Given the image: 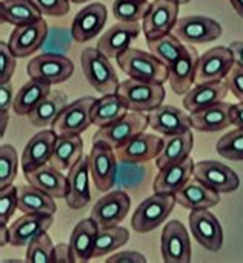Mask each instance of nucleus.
I'll return each mask as SVG.
<instances>
[{
    "instance_id": "1",
    "label": "nucleus",
    "mask_w": 243,
    "mask_h": 263,
    "mask_svg": "<svg viewBox=\"0 0 243 263\" xmlns=\"http://www.w3.org/2000/svg\"><path fill=\"white\" fill-rule=\"evenodd\" d=\"M116 60L119 68L129 76V79L160 85L170 79V66L157 59L153 52L142 51L139 48H128Z\"/></svg>"
},
{
    "instance_id": "2",
    "label": "nucleus",
    "mask_w": 243,
    "mask_h": 263,
    "mask_svg": "<svg viewBox=\"0 0 243 263\" xmlns=\"http://www.w3.org/2000/svg\"><path fill=\"white\" fill-rule=\"evenodd\" d=\"M82 71L88 83L102 96L116 94L119 89V79L109 59L97 48H85L80 54Z\"/></svg>"
},
{
    "instance_id": "3",
    "label": "nucleus",
    "mask_w": 243,
    "mask_h": 263,
    "mask_svg": "<svg viewBox=\"0 0 243 263\" xmlns=\"http://www.w3.org/2000/svg\"><path fill=\"white\" fill-rule=\"evenodd\" d=\"M117 94L125 102L128 109L136 112H149L159 108L166 96L163 85L136 79H126L120 82Z\"/></svg>"
},
{
    "instance_id": "4",
    "label": "nucleus",
    "mask_w": 243,
    "mask_h": 263,
    "mask_svg": "<svg viewBox=\"0 0 243 263\" xmlns=\"http://www.w3.org/2000/svg\"><path fill=\"white\" fill-rule=\"evenodd\" d=\"M146 128H149L148 114L131 111L117 122L99 128L92 137V143L102 142L111 146L113 149H119L139 134L145 133Z\"/></svg>"
},
{
    "instance_id": "5",
    "label": "nucleus",
    "mask_w": 243,
    "mask_h": 263,
    "mask_svg": "<svg viewBox=\"0 0 243 263\" xmlns=\"http://www.w3.org/2000/svg\"><path fill=\"white\" fill-rule=\"evenodd\" d=\"M177 200L174 194H157L146 197L134 211L131 227L136 233L145 234L159 228L173 213Z\"/></svg>"
},
{
    "instance_id": "6",
    "label": "nucleus",
    "mask_w": 243,
    "mask_h": 263,
    "mask_svg": "<svg viewBox=\"0 0 243 263\" xmlns=\"http://www.w3.org/2000/svg\"><path fill=\"white\" fill-rule=\"evenodd\" d=\"M26 72L31 79L52 86L66 82L74 74V63L65 55L45 52L29 60Z\"/></svg>"
},
{
    "instance_id": "7",
    "label": "nucleus",
    "mask_w": 243,
    "mask_h": 263,
    "mask_svg": "<svg viewBox=\"0 0 243 263\" xmlns=\"http://www.w3.org/2000/svg\"><path fill=\"white\" fill-rule=\"evenodd\" d=\"M89 162V173L94 182V186L102 191L108 193L117 180V156L116 149L108 146L106 143H92L91 153L88 156Z\"/></svg>"
},
{
    "instance_id": "8",
    "label": "nucleus",
    "mask_w": 243,
    "mask_h": 263,
    "mask_svg": "<svg viewBox=\"0 0 243 263\" xmlns=\"http://www.w3.org/2000/svg\"><path fill=\"white\" fill-rule=\"evenodd\" d=\"M96 103V99L91 96L80 97L74 102H71L62 114L57 117V120L51 125L52 129L60 134H74L80 136L92 125V106Z\"/></svg>"
},
{
    "instance_id": "9",
    "label": "nucleus",
    "mask_w": 243,
    "mask_h": 263,
    "mask_svg": "<svg viewBox=\"0 0 243 263\" xmlns=\"http://www.w3.org/2000/svg\"><path fill=\"white\" fill-rule=\"evenodd\" d=\"M173 34L188 45L210 43L222 35V26L217 20L205 15H188L179 18Z\"/></svg>"
},
{
    "instance_id": "10",
    "label": "nucleus",
    "mask_w": 243,
    "mask_h": 263,
    "mask_svg": "<svg viewBox=\"0 0 243 263\" xmlns=\"http://www.w3.org/2000/svg\"><path fill=\"white\" fill-rule=\"evenodd\" d=\"M234 65H236V59L231 48L227 46L211 48L199 57L196 83L225 80Z\"/></svg>"
},
{
    "instance_id": "11",
    "label": "nucleus",
    "mask_w": 243,
    "mask_h": 263,
    "mask_svg": "<svg viewBox=\"0 0 243 263\" xmlns=\"http://www.w3.org/2000/svg\"><path fill=\"white\" fill-rule=\"evenodd\" d=\"M160 250L163 262L188 263L191 262V239L179 220H170L162 231Z\"/></svg>"
},
{
    "instance_id": "12",
    "label": "nucleus",
    "mask_w": 243,
    "mask_h": 263,
    "mask_svg": "<svg viewBox=\"0 0 243 263\" xmlns=\"http://www.w3.org/2000/svg\"><path fill=\"white\" fill-rule=\"evenodd\" d=\"M194 179L217 193H233L239 190L240 179L234 170L216 160H202L194 165Z\"/></svg>"
},
{
    "instance_id": "13",
    "label": "nucleus",
    "mask_w": 243,
    "mask_h": 263,
    "mask_svg": "<svg viewBox=\"0 0 243 263\" xmlns=\"http://www.w3.org/2000/svg\"><path fill=\"white\" fill-rule=\"evenodd\" d=\"M48 37V23L42 17L37 22L15 26L8 39V45L17 59H25L32 55L42 48Z\"/></svg>"
},
{
    "instance_id": "14",
    "label": "nucleus",
    "mask_w": 243,
    "mask_h": 263,
    "mask_svg": "<svg viewBox=\"0 0 243 263\" xmlns=\"http://www.w3.org/2000/svg\"><path fill=\"white\" fill-rule=\"evenodd\" d=\"M179 8L180 5L171 0H156L151 3V8L142 25L146 40L171 34L179 22Z\"/></svg>"
},
{
    "instance_id": "15",
    "label": "nucleus",
    "mask_w": 243,
    "mask_h": 263,
    "mask_svg": "<svg viewBox=\"0 0 243 263\" xmlns=\"http://www.w3.org/2000/svg\"><path fill=\"white\" fill-rule=\"evenodd\" d=\"M131 199L123 191H111L100 197L91 210V219L99 228H109L119 225L129 213Z\"/></svg>"
},
{
    "instance_id": "16",
    "label": "nucleus",
    "mask_w": 243,
    "mask_h": 263,
    "mask_svg": "<svg viewBox=\"0 0 243 263\" xmlns=\"http://www.w3.org/2000/svg\"><path fill=\"white\" fill-rule=\"evenodd\" d=\"M190 230L193 237L208 251H219L223 245V230L219 219L208 210H193L190 213Z\"/></svg>"
},
{
    "instance_id": "17",
    "label": "nucleus",
    "mask_w": 243,
    "mask_h": 263,
    "mask_svg": "<svg viewBox=\"0 0 243 263\" xmlns=\"http://www.w3.org/2000/svg\"><path fill=\"white\" fill-rule=\"evenodd\" d=\"M108 20V11L103 3H89L82 8L71 25V35L76 42L85 43L99 35Z\"/></svg>"
},
{
    "instance_id": "18",
    "label": "nucleus",
    "mask_w": 243,
    "mask_h": 263,
    "mask_svg": "<svg viewBox=\"0 0 243 263\" xmlns=\"http://www.w3.org/2000/svg\"><path fill=\"white\" fill-rule=\"evenodd\" d=\"M165 140L156 134H146L142 133L133 140H129L122 148L116 149V156L119 162L131 163V165H140L149 160H154L160 156L163 149Z\"/></svg>"
},
{
    "instance_id": "19",
    "label": "nucleus",
    "mask_w": 243,
    "mask_h": 263,
    "mask_svg": "<svg viewBox=\"0 0 243 263\" xmlns=\"http://www.w3.org/2000/svg\"><path fill=\"white\" fill-rule=\"evenodd\" d=\"M142 26L136 23L119 22L108 28L97 42V49L102 51L108 59H117L122 52L131 48V43L139 37Z\"/></svg>"
},
{
    "instance_id": "20",
    "label": "nucleus",
    "mask_w": 243,
    "mask_h": 263,
    "mask_svg": "<svg viewBox=\"0 0 243 263\" xmlns=\"http://www.w3.org/2000/svg\"><path fill=\"white\" fill-rule=\"evenodd\" d=\"M199 52L193 45H185L182 54L170 66V86L176 94H186L196 83Z\"/></svg>"
},
{
    "instance_id": "21",
    "label": "nucleus",
    "mask_w": 243,
    "mask_h": 263,
    "mask_svg": "<svg viewBox=\"0 0 243 263\" xmlns=\"http://www.w3.org/2000/svg\"><path fill=\"white\" fill-rule=\"evenodd\" d=\"M54 219L51 214L25 213L9 227V245L12 247H28L35 237L46 233Z\"/></svg>"
},
{
    "instance_id": "22",
    "label": "nucleus",
    "mask_w": 243,
    "mask_h": 263,
    "mask_svg": "<svg viewBox=\"0 0 243 263\" xmlns=\"http://www.w3.org/2000/svg\"><path fill=\"white\" fill-rule=\"evenodd\" d=\"M57 133L54 129H43L32 136L22 153V170L23 173H31L43 165H48L55 146Z\"/></svg>"
},
{
    "instance_id": "23",
    "label": "nucleus",
    "mask_w": 243,
    "mask_h": 263,
    "mask_svg": "<svg viewBox=\"0 0 243 263\" xmlns=\"http://www.w3.org/2000/svg\"><path fill=\"white\" fill-rule=\"evenodd\" d=\"M149 128L162 136H174L191 129V116L173 105H160L148 112Z\"/></svg>"
},
{
    "instance_id": "24",
    "label": "nucleus",
    "mask_w": 243,
    "mask_h": 263,
    "mask_svg": "<svg viewBox=\"0 0 243 263\" xmlns=\"http://www.w3.org/2000/svg\"><path fill=\"white\" fill-rule=\"evenodd\" d=\"M89 162L88 157H82L68 174V194L65 197L66 205L71 210H83L91 202L89 188Z\"/></svg>"
},
{
    "instance_id": "25",
    "label": "nucleus",
    "mask_w": 243,
    "mask_h": 263,
    "mask_svg": "<svg viewBox=\"0 0 243 263\" xmlns=\"http://www.w3.org/2000/svg\"><path fill=\"white\" fill-rule=\"evenodd\" d=\"M194 160L191 157L183 162L168 165L159 171L154 179L153 191L157 194H177L193 177L194 173Z\"/></svg>"
},
{
    "instance_id": "26",
    "label": "nucleus",
    "mask_w": 243,
    "mask_h": 263,
    "mask_svg": "<svg viewBox=\"0 0 243 263\" xmlns=\"http://www.w3.org/2000/svg\"><path fill=\"white\" fill-rule=\"evenodd\" d=\"M228 86L225 80L220 82H205V83H196L183 99V106L188 112H197L200 109H205L214 103H219L225 100L228 94Z\"/></svg>"
},
{
    "instance_id": "27",
    "label": "nucleus",
    "mask_w": 243,
    "mask_h": 263,
    "mask_svg": "<svg viewBox=\"0 0 243 263\" xmlns=\"http://www.w3.org/2000/svg\"><path fill=\"white\" fill-rule=\"evenodd\" d=\"M29 185L42 190L52 199H65L68 194V176L52 165H43L31 173H23Z\"/></svg>"
},
{
    "instance_id": "28",
    "label": "nucleus",
    "mask_w": 243,
    "mask_h": 263,
    "mask_svg": "<svg viewBox=\"0 0 243 263\" xmlns=\"http://www.w3.org/2000/svg\"><path fill=\"white\" fill-rule=\"evenodd\" d=\"M231 106H233L231 103L222 100L205 109L191 112L193 128L197 131H203V133H217V131L227 129L230 125H233Z\"/></svg>"
},
{
    "instance_id": "29",
    "label": "nucleus",
    "mask_w": 243,
    "mask_h": 263,
    "mask_svg": "<svg viewBox=\"0 0 243 263\" xmlns=\"http://www.w3.org/2000/svg\"><path fill=\"white\" fill-rule=\"evenodd\" d=\"M176 200L186 210H210L220 203V193L203 185L197 179L190 180L177 194Z\"/></svg>"
},
{
    "instance_id": "30",
    "label": "nucleus",
    "mask_w": 243,
    "mask_h": 263,
    "mask_svg": "<svg viewBox=\"0 0 243 263\" xmlns=\"http://www.w3.org/2000/svg\"><path fill=\"white\" fill-rule=\"evenodd\" d=\"M83 157V140L74 134H57L49 165L60 171H69Z\"/></svg>"
},
{
    "instance_id": "31",
    "label": "nucleus",
    "mask_w": 243,
    "mask_h": 263,
    "mask_svg": "<svg viewBox=\"0 0 243 263\" xmlns=\"http://www.w3.org/2000/svg\"><path fill=\"white\" fill-rule=\"evenodd\" d=\"M69 105L68 96L62 91H51L29 114L28 120L32 126L45 128L52 125L62 111Z\"/></svg>"
},
{
    "instance_id": "32",
    "label": "nucleus",
    "mask_w": 243,
    "mask_h": 263,
    "mask_svg": "<svg viewBox=\"0 0 243 263\" xmlns=\"http://www.w3.org/2000/svg\"><path fill=\"white\" fill-rule=\"evenodd\" d=\"M193 148H194V136H193L191 129L180 133V134L166 136L163 149H162L160 156L156 159L157 168L162 170L168 165L183 162L185 159L190 157Z\"/></svg>"
},
{
    "instance_id": "33",
    "label": "nucleus",
    "mask_w": 243,
    "mask_h": 263,
    "mask_svg": "<svg viewBox=\"0 0 243 263\" xmlns=\"http://www.w3.org/2000/svg\"><path fill=\"white\" fill-rule=\"evenodd\" d=\"M97 233H99V227L91 217L83 219L76 225L69 237V245L74 253L76 262L86 263L92 259Z\"/></svg>"
},
{
    "instance_id": "34",
    "label": "nucleus",
    "mask_w": 243,
    "mask_h": 263,
    "mask_svg": "<svg viewBox=\"0 0 243 263\" xmlns=\"http://www.w3.org/2000/svg\"><path fill=\"white\" fill-rule=\"evenodd\" d=\"M128 112H129L128 106L125 105V102L120 99L117 92L105 94L100 99H96V103L92 106V125L99 128L111 125Z\"/></svg>"
},
{
    "instance_id": "35",
    "label": "nucleus",
    "mask_w": 243,
    "mask_h": 263,
    "mask_svg": "<svg viewBox=\"0 0 243 263\" xmlns=\"http://www.w3.org/2000/svg\"><path fill=\"white\" fill-rule=\"evenodd\" d=\"M0 17L3 23L20 26L40 20L42 12L31 0H2Z\"/></svg>"
},
{
    "instance_id": "36",
    "label": "nucleus",
    "mask_w": 243,
    "mask_h": 263,
    "mask_svg": "<svg viewBox=\"0 0 243 263\" xmlns=\"http://www.w3.org/2000/svg\"><path fill=\"white\" fill-rule=\"evenodd\" d=\"M18 210L25 213H39V214H51L57 211L55 202L51 196L43 193L42 190L32 185L18 186Z\"/></svg>"
},
{
    "instance_id": "37",
    "label": "nucleus",
    "mask_w": 243,
    "mask_h": 263,
    "mask_svg": "<svg viewBox=\"0 0 243 263\" xmlns=\"http://www.w3.org/2000/svg\"><path fill=\"white\" fill-rule=\"evenodd\" d=\"M49 92H51L49 85L31 79L17 91L12 103L14 112L17 116H28Z\"/></svg>"
},
{
    "instance_id": "38",
    "label": "nucleus",
    "mask_w": 243,
    "mask_h": 263,
    "mask_svg": "<svg viewBox=\"0 0 243 263\" xmlns=\"http://www.w3.org/2000/svg\"><path fill=\"white\" fill-rule=\"evenodd\" d=\"M129 240V233L123 227H109V228H99L96 243H94V251L92 257H105L109 253L117 251L119 248L125 247Z\"/></svg>"
},
{
    "instance_id": "39",
    "label": "nucleus",
    "mask_w": 243,
    "mask_h": 263,
    "mask_svg": "<svg viewBox=\"0 0 243 263\" xmlns=\"http://www.w3.org/2000/svg\"><path fill=\"white\" fill-rule=\"evenodd\" d=\"M146 43H148L149 52H153L157 59H160L168 66H171L177 60V57L182 54L185 48L182 40L177 39L173 32L159 39H148Z\"/></svg>"
},
{
    "instance_id": "40",
    "label": "nucleus",
    "mask_w": 243,
    "mask_h": 263,
    "mask_svg": "<svg viewBox=\"0 0 243 263\" xmlns=\"http://www.w3.org/2000/svg\"><path fill=\"white\" fill-rule=\"evenodd\" d=\"M151 8L148 0H114L113 14L117 22L136 23L143 20Z\"/></svg>"
},
{
    "instance_id": "41",
    "label": "nucleus",
    "mask_w": 243,
    "mask_h": 263,
    "mask_svg": "<svg viewBox=\"0 0 243 263\" xmlns=\"http://www.w3.org/2000/svg\"><path fill=\"white\" fill-rule=\"evenodd\" d=\"M217 153L233 162H242L243 160V128H236L225 136H222L216 145Z\"/></svg>"
},
{
    "instance_id": "42",
    "label": "nucleus",
    "mask_w": 243,
    "mask_h": 263,
    "mask_svg": "<svg viewBox=\"0 0 243 263\" xmlns=\"http://www.w3.org/2000/svg\"><path fill=\"white\" fill-rule=\"evenodd\" d=\"M18 171V154L12 145L0 146V190L12 185Z\"/></svg>"
},
{
    "instance_id": "43",
    "label": "nucleus",
    "mask_w": 243,
    "mask_h": 263,
    "mask_svg": "<svg viewBox=\"0 0 243 263\" xmlns=\"http://www.w3.org/2000/svg\"><path fill=\"white\" fill-rule=\"evenodd\" d=\"M54 245L51 237L43 233L35 237L26 247V262L28 263H51L54 262Z\"/></svg>"
},
{
    "instance_id": "44",
    "label": "nucleus",
    "mask_w": 243,
    "mask_h": 263,
    "mask_svg": "<svg viewBox=\"0 0 243 263\" xmlns=\"http://www.w3.org/2000/svg\"><path fill=\"white\" fill-rule=\"evenodd\" d=\"M18 210V188L6 186L0 190V222L8 223Z\"/></svg>"
},
{
    "instance_id": "45",
    "label": "nucleus",
    "mask_w": 243,
    "mask_h": 263,
    "mask_svg": "<svg viewBox=\"0 0 243 263\" xmlns=\"http://www.w3.org/2000/svg\"><path fill=\"white\" fill-rule=\"evenodd\" d=\"M42 15H49V17H63L69 12L71 9V2L69 0H31Z\"/></svg>"
},
{
    "instance_id": "46",
    "label": "nucleus",
    "mask_w": 243,
    "mask_h": 263,
    "mask_svg": "<svg viewBox=\"0 0 243 263\" xmlns=\"http://www.w3.org/2000/svg\"><path fill=\"white\" fill-rule=\"evenodd\" d=\"M17 57L12 54L8 43L0 42V83L11 82V77L15 69Z\"/></svg>"
},
{
    "instance_id": "47",
    "label": "nucleus",
    "mask_w": 243,
    "mask_h": 263,
    "mask_svg": "<svg viewBox=\"0 0 243 263\" xmlns=\"http://www.w3.org/2000/svg\"><path fill=\"white\" fill-rule=\"evenodd\" d=\"M225 83L228 86V89L240 100L243 102V66L236 63L233 66V69L230 71V74L225 79Z\"/></svg>"
},
{
    "instance_id": "48",
    "label": "nucleus",
    "mask_w": 243,
    "mask_h": 263,
    "mask_svg": "<svg viewBox=\"0 0 243 263\" xmlns=\"http://www.w3.org/2000/svg\"><path fill=\"white\" fill-rule=\"evenodd\" d=\"M146 257L137 251H123V253H117L114 256H111L106 263H145Z\"/></svg>"
},
{
    "instance_id": "49",
    "label": "nucleus",
    "mask_w": 243,
    "mask_h": 263,
    "mask_svg": "<svg viewBox=\"0 0 243 263\" xmlns=\"http://www.w3.org/2000/svg\"><path fill=\"white\" fill-rule=\"evenodd\" d=\"M14 88L11 82L0 83V111H8L14 103Z\"/></svg>"
},
{
    "instance_id": "50",
    "label": "nucleus",
    "mask_w": 243,
    "mask_h": 263,
    "mask_svg": "<svg viewBox=\"0 0 243 263\" xmlns=\"http://www.w3.org/2000/svg\"><path fill=\"white\" fill-rule=\"evenodd\" d=\"M54 262H76V257H74V253H72V250H71V245H66V243H59V245H55V248H54Z\"/></svg>"
},
{
    "instance_id": "51",
    "label": "nucleus",
    "mask_w": 243,
    "mask_h": 263,
    "mask_svg": "<svg viewBox=\"0 0 243 263\" xmlns=\"http://www.w3.org/2000/svg\"><path fill=\"white\" fill-rule=\"evenodd\" d=\"M231 120L237 128H243V102L231 106Z\"/></svg>"
},
{
    "instance_id": "52",
    "label": "nucleus",
    "mask_w": 243,
    "mask_h": 263,
    "mask_svg": "<svg viewBox=\"0 0 243 263\" xmlns=\"http://www.w3.org/2000/svg\"><path fill=\"white\" fill-rule=\"evenodd\" d=\"M233 54H234V59H236V63L242 65L243 66V42H233L230 45Z\"/></svg>"
},
{
    "instance_id": "53",
    "label": "nucleus",
    "mask_w": 243,
    "mask_h": 263,
    "mask_svg": "<svg viewBox=\"0 0 243 263\" xmlns=\"http://www.w3.org/2000/svg\"><path fill=\"white\" fill-rule=\"evenodd\" d=\"M9 243V228L6 227V223L0 222V245L5 247Z\"/></svg>"
},
{
    "instance_id": "54",
    "label": "nucleus",
    "mask_w": 243,
    "mask_h": 263,
    "mask_svg": "<svg viewBox=\"0 0 243 263\" xmlns=\"http://www.w3.org/2000/svg\"><path fill=\"white\" fill-rule=\"evenodd\" d=\"M0 117H2V126H0V136L3 137L5 136V131H6V125L9 122V116H8V111H0Z\"/></svg>"
},
{
    "instance_id": "55",
    "label": "nucleus",
    "mask_w": 243,
    "mask_h": 263,
    "mask_svg": "<svg viewBox=\"0 0 243 263\" xmlns=\"http://www.w3.org/2000/svg\"><path fill=\"white\" fill-rule=\"evenodd\" d=\"M230 3L233 5L236 12L243 18V0H230Z\"/></svg>"
},
{
    "instance_id": "56",
    "label": "nucleus",
    "mask_w": 243,
    "mask_h": 263,
    "mask_svg": "<svg viewBox=\"0 0 243 263\" xmlns=\"http://www.w3.org/2000/svg\"><path fill=\"white\" fill-rule=\"evenodd\" d=\"M171 2H174V3H177V5H186V3H190L191 0H171Z\"/></svg>"
},
{
    "instance_id": "57",
    "label": "nucleus",
    "mask_w": 243,
    "mask_h": 263,
    "mask_svg": "<svg viewBox=\"0 0 243 263\" xmlns=\"http://www.w3.org/2000/svg\"><path fill=\"white\" fill-rule=\"evenodd\" d=\"M71 3H76V5H79V3H83V2H89V0H69Z\"/></svg>"
}]
</instances>
